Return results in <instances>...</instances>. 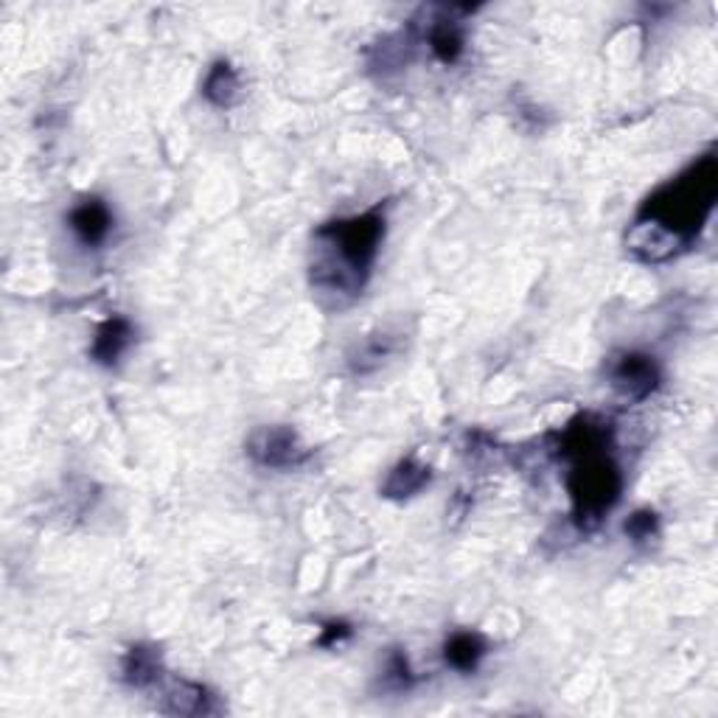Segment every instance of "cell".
<instances>
[{
  "label": "cell",
  "mask_w": 718,
  "mask_h": 718,
  "mask_svg": "<svg viewBox=\"0 0 718 718\" xmlns=\"http://www.w3.org/2000/svg\"><path fill=\"white\" fill-rule=\"evenodd\" d=\"M718 199V158L701 155L673 180L657 188L626 234V250L646 264L671 262L690 250Z\"/></svg>",
  "instance_id": "6da1fadb"
},
{
  "label": "cell",
  "mask_w": 718,
  "mask_h": 718,
  "mask_svg": "<svg viewBox=\"0 0 718 718\" xmlns=\"http://www.w3.org/2000/svg\"><path fill=\"white\" fill-rule=\"evenodd\" d=\"M385 230V210L376 205L356 217L332 219L312 234L309 284L323 304L343 309L363 295Z\"/></svg>",
  "instance_id": "7a4b0ae2"
},
{
  "label": "cell",
  "mask_w": 718,
  "mask_h": 718,
  "mask_svg": "<svg viewBox=\"0 0 718 718\" xmlns=\"http://www.w3.org/2000/svg\"><path fill=\"white\" fill-rule=\"evenodd\" d=\"M607 450L609 444H601L567 458V461H572L570 474H567L572 522L581 531H592V528L601 525L603 517L618 505L620 491H623V474Z\"/></svg>",
  "instance_id": "3957f363"
},
{
  "label": "cell",
  "mask_w": 718,
  "mask_h": 718,
  "mask_svg": "<svg viewBox=\"0 0 718 718\" xmlns=\"http://www.w3.org/2000/svg\"><path fill=\"white\" fill-rule=\"evenodd\" d=\"M247 458L262 469H295L309 458L301 435L286 424L256 426L245 444Z\"/></svg>",
  "instance_id": "277c9868"
},
{
  "label": "cell",
  "mask_w": 718,
  "mask_h": 718,
  "mask_svg": "<svg viewBox=\"0 0 718 718\" xmlns=\"http://www.w3.org/2000/svg\"><path fill=\"white\" fill-rule=\"evenodd\" d=\"M609 380L612 387L629 402H642L660 387L662 371L651 354L642 351H620L609 363Z\"/></svg>",
  "instance_id": "5b68a950"
},
{
  "label": "cell",
  "mask_w": 718,
  "mask_h": 718,
  "mask_svg": "<svg viewBox=\"0 0 718 718\" xmlns=\"http://www.w3.org/2000/svg\"><path fill=\"white\" fill-rule=\"evenodd\" d=\"M112 223H116V217H112L110 205L101 197H85L68 214V228L90 250H96V247H101L110 239Z\"/></svg>",
  "instance_id": "8992f818"
},
{
  "label": "cell",
  "mask_w": 718,
  "mask_h": 718,
  "mask_svg": "<svg viewBox=\"0 0 718 718\" xmlns=\"http://www.w3.org/2000/svg\"><path fill=\"white\" fill-rule=\"evenodd\" d=\"M132 337H135V328L127 317L121 315L110 317V321H105L99 328H96L94 345H90V360L105 365V368H112V365L124 356V351L132 345Z\"/></svg>",
  "instance_id": "52a82bcc"
},
{
  "label": "cell",
  "mask_w": 718,
  "mask_h": 718,
  "mask_svg": "<svg viewBox=\"0 0 718 718\" xmlns=\"http://www.w3.org/2000/svg\"><path fill=\"white\" fill-rule=\"evenodd\" d=\"M164 660L155 646H132L121 660V679L135 690H147L164 679Z\"/></svg>",
  "instance_id": "ba28073f"
},
{
  "label": "cell",
  "mask_w": 718,
  "mask_h": 718,
  "mask_svg": "<svg viewBox=\"0 0 718 718\" xmlns=\"http://www.w3.org/2000/svg\"><path fill=\"white\" fill-rule=\"evenodd\" d=\"M166 712L171 716H210L219 712L217 696L210 694L208 688L197 682H186V679H175L171 688L166 690Z\"/></svg>",
  "instance_id": "9c48e42d"
},
{
  "label": "cell",
  "mask_w": 718,
  "mask_h": 718,
  "mask_svg": "<svg viewBox=\"0 0 718 718\" xmlns=\"http://www.w3.org/2000/svg\"><path fill=\"white\" fill-rule=\"evenodd\" d=\"M426 46L441 65H446V68L455 65L466 51V31H463L461 20L435 18L426 29Z\"/></svg>",
  "instance_id": "30bf717a"
},
{
  "label": "cell",
  "mask_w": 718,
  "mask_h": 718,
  "mask_svg": "<svg viewBox=\"0 0 718 718\" xmlns=\"http://www.w3.org/2000/svg\"><path fill=\"white\" fill-rule=\"evenodd\" d=\"M489 655V642L478 631H455L450 640L444 642V657L455 671L474 673L483 662V657Z\"/></svg>",
  "instance_id": "8fae6325"
},
{
  "label": "cell",
  "mask_w": 718,
  "mask_h": 718,
  "mask_svg": "<svg viewBox=\"0 0 718 718\" xmlns=\"http://www.w3.org/2000/svg\"><path fill=\"white\" fill-rule=\"evenodd\" d=\"M433 472L430 466L419 463L415 458H404L393 466V472L387 474L385 485H382V494L391 496V500H407V496L419 494L426 483H430Z\"/></svg>",
  "instance_id": "7c38bea8"
},
{
  "label": "cell",
  "mask_w": 718,
  "mask_h": 718,
  "mask_svg": "<svg viewBox=\"0 0 718 718\" xmlns=\"http://www.w3.org/2000/svg\"><path fill=\"white\" fill-rule=\"evenodd\" d=\"M242 82L239 73H236L234 65L228 59H217V62L208 68V77L203 82V96L214 107H230L239 96Z\"/></svg>",
  "instance_id": "4fadbf2b"
},
{
  "label": "cell",
  "mask_w": 718,
  "mask_h": 718,
  "mask_svg": "<svg viewBox=\"0 0 718 718\" xmlns=\"http://www.w3.org/2000/svg\"><path fill=\"white\" fill-rule=\"evenodd\" d=\"M393 354V340L387 334H371L363 345H356V351L351 354V368L356 374H371L380 368L387 356Z\"/></svg>",
  "instance_id": "5bb4252c"
},
{
  "label": "cell",
  "mask_w": 718,
  "mask_h": 718,
  "mask_svg": "<svg viewBox=\"0 0 718 718\" xmlns=\"http://www.w3.org/2000/svg\"><path fill=\"white\" fill-rule=\"evenodd\" d=\"M623 531H626V537H629L635 544L651 542V539L660 537V514H657V511H651V509L635 511V514H631L629 520H626Z\"/></svg>",
  "instance_id": "9a60e30c"
},
{
  "label": "cell",
  "mask_w": 718,
  "mask_h": 718,
  "mask_svg": "<svg viewBox=\"0 0 718 718\" xmlns=\"http://www.w3.org/2000/svg\"><path fill=\"white\" fill-rule=\"evenodd\" d=\"M415 682H419V677L410 668L407 655L402 649H393L385 662V685L391 690H410Z\"/></svg>",
  "instance_id": "2e32d148"
},
{
  "label": "cell",
  "mask_w": 718,
  "mask_h": 718,
  "mask_svg": "<svg viewBox=\"0 0 718 718\" xmlns=\"http://www.w3.org/2000/svg\"><path fill=\"white\" fill-rule=\"evenodd\" d=\"M351 635H354V626L351 623H345V620H328V623H323L317 646L321 649H337L345 640H351Z\"/></svg>",
  "instance_id": "e0dca14e"
}]
</instances>
